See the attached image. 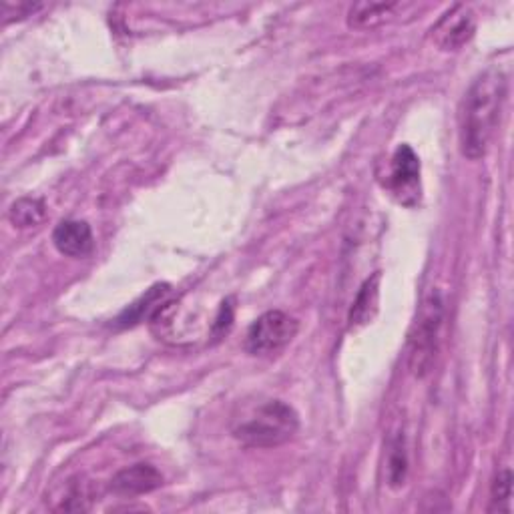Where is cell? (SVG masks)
Wrapping results in <instances>:
<instances>
[{
  "mask_svg": "<svg viewBox=\"0 0 514 514\" xmlns=\"http://www.w3.org/2000/svg\"><path fill=\"white\" fill-rule=\"evenodd\" d=\"M400 9H404L400 3H358L348 13V25L358 31L376 29L388 23Z\"/></svg>",
  "mask_w": 514,
  "mask_h": 514,
  "instance_id": "obj_10",
  "label": "cell"
},
{
  "mask_svg": "<svg viewBox=\"0 0 514 514\" xmlns=\"http://www.w3.org/2000/svg\"><path fill=\"white\" fill-rule=\"evenodd\" d=\"M300 418L284 400H268L233 426V438L249 448H276L296 436Z\"/></svg>",
  "mask_w": 514,
  "mask_h": 514,
  "instance_id": "obj_2",
  "label": "cell"
},
{
  "mask_svg": "<svg viewBox=\"0 0 514 514\" xmlns=\"http://www.w3.org/2000/svg\"><path fill=\"white\" fill-rule=\"evenodd\" d=\"M510 498H512V472L504 468L492 482L490 488V512H510Z\"/></svg>",
  "mask_w": 514,
  "mask_h": 514,
  "instance_id": "obj_15",
  "label": "cell"
},
{
  "mask_svg": "<svg viewBox=\"0 0 514 514\" xmlns=\"http://www.w3.org/2000/svg\"><path fill=\"white\" fill-rule=\"evenodd\" d=\"M55 247L69 257H87L95 249L93 229L87 221L65 219L53 231Z\"/></svg>",
  "mask_w": 514,
  "mask_h": 514,
  "instance_id": "obj_8",
  "label": "cell"
},
{
  "mask_svg": "<svg viewBox=\"0 0 514 514\" xmlns=\"http://www.w3.org/2000/svg\"><path fill=\"white\" fill-rule=\"evenodd\" d=\"M388 187L398 201L408 207L420 201V159L410 145H400L394 151Z\"/></svg>",
  "mask_w": 514,
  "mask_h": 514,
  "instance_id": "obj_5",
  "label": "cell"
},
{
  "mask_svg": "<svg viewBox=\"0 0 514 514\" xmlns=\"http://www.w3.org/2000/svg\"><path fill=\"white\" fill-rule=\"evenodd\" d=\"M45 217H47V207L41 199H35V197H21L9 209L11 223L21 229L41 225Z\"/></svg>",
  "mask_w": 514,
  "mask_h": 514,
  "instance_id": "obj_11",
  "label": "cell"
},
{
  "mask_svg": "<svg viewBox=\"0 0 514 514\" xmlns=\"http://www.w3.org/2000/svg\"><path fill=\"white\" fill-rule=\"evenodd\" d=\"M169 294V286H155L151 288L139 302H135L133 306H129L121 316H119V324L121 326H133L137 322L143 320L145 314H155L161 304H163V298Z\"/></svg>",
  "mask_w": 514,
  "mask_h": 514,
  "instance_id": "obj_12",
  "label": "cell"
},
{
  "mask_svg": "<svg viewBox=\"0 0 514 514\" xmlns=\"http://www.w3.org/2000/svg\"><path fill=\"white\" fill-rule=\"evenodd\" d=\"M386 466H388V484L394 488L402 486L408 476V454H406L404 436H396L390 442Z\"/></svg>",
  "mask_w": 514,
  "mask_h": 514,
  "instance_id": "obj_13",
  "label": "cell"
},
{
  "mask_svg": "<svg viewBox=\"0 0 514 514\" xmlns=\"http://www.w3.org/2000/svg\"><path fill=\"white\" fill-rule=\"evenodd\" d=\"M61 504L55 506V510H89L91 502V490L89 482L81 478H71L65 482L63 494H61Z\"/></svg>",
  "mask_w": 514,
  "mask_h": 514,
  "instance_id": "obj_14",
  "label": "cell"
},
{
  "mask_svg": "<svg viewBox=\"0 0 514 514\" xmlns=\"http://www.w3.org/2000/svg\"><path fill=\"white\" fill-rule=\"evenodd\" d=\"M380 280H382V276H380V272H376L372 278H368L360 286L356 300L348 314V326L352 330L364 328L376 318L378 304H380Z\"/></svg>",
  "mask_w": 514,
  "mask_h": 514,
  "instance_id": "obj_9",
  "label": "cell"
},
{
  "mask_svg": "<svg viewBox=\"0 0 514 514\" xmlns=\"http://www.w3.org/2000/svg\"><path fill=\"white\" fill-rule=\"evenodd\" d=\"M163 486V474L147 462H139L119 470L111 478V490L121 496H139Z\"/></svg>",
  "mask_w": 514,
  "mask_h": 514,
  "instance_id": "obj_7",
  "label": "cell"
},
{
  "mask_svg": "<svg viewBox=\"0 0 514 514\" xmlns=\"http://www.w3.org/2000/svg\"><path fill=\"white\" fill-rule=\"evenodd\" d=\"M231 324H233V300L229 298V300H225L221 306H219V310H217V314H215V318H213V324H211V336L215 338V340H219V338H223L227 332H229V328H231Z\"/></svg>",
  "mask_w": 514,
  "mask_h": 514,
  "instance_id": "obj_16",
  "label": "cell"
},
{
  "mask_svg": "<svg viewBox=\"0 0 514 514\" xmlns=\"http://www.w3.org/2000/svg\"><path fill=\"white\" fill-rule=\"evenodd\" d=\"M444 320V300L440 292H430L420 306L418 318L412 326L408 340V364L414 376L422 378L432 370L436 352H438V336Z\"/></svg>",
  "mask_w": 514,
  "mask_h": 514,
  "instance_id": "obj_3",
  "label": "cell"
},
{
  "mask_svg": "<svg viewBox=\"0 0 514 514\" xmlns=\"http://www.w3.org/2000/svg\"><path fill=\"white\" fill-rule=\"evenodd\" d=\"M506 77L498 69L484 71L468 89L458 113L462 155L476 161L486 155L506 99Z\"/></svg>",
  "mask_w": 514,
  "mask_h": 514,
  "instance_id": "obj_1",
  "label": "cell"
},
{
  "mask_svg": "<svg viewBox=\"0 0 514 514\" xmlns=\"http://www.w3.org/2000/svg\"><path fill=\"white\" fill-rule=\"evenodd\" d=\"M298 334V322L280 310H272L257 318L245 336V348L253 356H266L286 348Z\"/></svg>",
  "mask_w": 514,
  "mask_h": 514,
  "instance_id": "obj_4",
  "label": "cell"
},
{
  "mask_svg": "<svg viewBox=\"0 0 514 514\" xmlns=\"http://www.w3.org/2000/svg\"><path fill=\"white\" fill-rule=\"evenodd\" d=\"M474 31H476L474 13L466 5H454L432 27L430 37L438 49L458 51L466 43H470V39L474 37Z\"/></svg>",
  "mask_w": 514,
  "mask_h": 514,
  "instance_id": "obj_6",
  "label": "cell"
}]
</instances>
